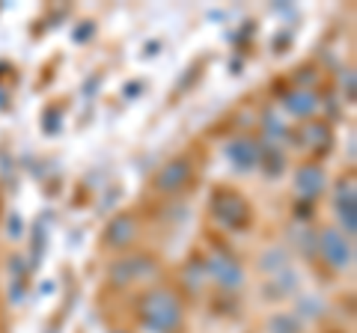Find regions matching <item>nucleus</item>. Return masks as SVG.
<instances>
[{"label": "nucleus", "mask_w": 357, "mask_h": 333, "mask_svg": "<svg viewBox=\"0 0 357 333\" xmlns=\"http://www.w3.org/2000/svg\"><path fill=\"white\" fill-rule=\"evenodd\" d=\"M140 318L152 333H173L182 321V307H178L176 295L164 292V288H152L140 301Z\"/></svg>", "instance_id": "obj_1"}, {"label": "nucleus", "mask_w": 357, "mask_h": 333, "mask_svg": "<svg viewBox=\"0 0 357 333\" xmlns=\"http://www.w3.org/2000/svg\"><path fill=\"white\" fill-rule=\"evenodd\" d=\"M211 212H215V217L220 220V224H227V226H232V229H241V226H248L250 224V208H248V203L241 199V194H236V191H220L211 196Z\"/></svg>", "instance_id": "obj_2"}, {"label": "nucleus", "mask_w": 357, "mask_h": 333, "mask_svg": "<svg viewBox=\"0 0 357 333\" xmlns=\"http://www.w3.org/2000/svg\"><path fill=\"white\" fill-rule=\"evenodd\" d=\"M319 250H321V256L328 259V265H333V268H351V262H354V250H351V238L345 235V232L340 229H321V235H319Z\"/></svg>", "instance_id": "obj_3"}, {"label": "nucleus", "mask_w": 357, "mask_h": 333, "mask_svg": "<svg viewBox=\"0 0 357 333\" xmlns=\"http://www.w3.org/2000/svg\"><path fill=\"white\" fill-rule=\"evenodd\" d=\"M227 158L238 173H250V170H256V166L262 164V146L259 143H253V140H248V137L232 140L227 146Z\"/></svg>", "instance_id": "obj_4"}, {"label": "nucleus", "mask_w": 357, "mask_h": 333, "mask_svg": "<svg viewBox=\"0 0 357 333\" xmlns=\"http://www.w3.org/2000/svg\"><path fill=\"white\" fill-rule=\"evenodd\" d=\"M155 274V262L149 256H134V259H122L110 268V280L126 286V283H134V280H143V277Z\"/></svg>", "instance_id": "obj_5"}, {"label": "nucleus", "mask_w": 357, "mask_h": 333, "mask_svg": "<svg viewBox=\"0 0 357 333\" xmlns=\"http://www.w3.org/2000/svg\"><path fill=\"white\" fill-rule=\"evenodd\" d=\"M337 215H340V224L349 232V238L354 235V226H357V196H354V182H340L337 187Z\"/></svg>", "instance_id": "obj_6"}, {"label": "nucleus", "mask_w": 357, "mask_h": 333, "mask_svg": "<svg viewBox=\"0 0 357 333\" xmlns=\"http://www.w3.org/2000/svg\"><path fill=\"white\" fill-rule=\"evenodd\" d=\"M188 179H191V164L188 161H170L164 170H158V176H155V187L164 191V194H176L178 187H185Z\"/></svg>", "instance_id": "obj_7"}, {"label": "nucleus", "mask_w": 357, "mask_h": 333, "mask_svg": "<svg viewBox=\"0 0 357 333\" xmlns=\"http://www.w3.org/2000/svg\"><path fill=\"white\" fill-rule=\"evenodd\" d=\"M206 271L215 277V280L220 286H227V288H236L241 283V268L236 265V259H229V256H223V253H215L208 262H206Z\"/></svg>", "instance_id": "obj_8"}, {"label": "nucleus", "mask_w": 357, "mask_h": 333, "mask_svg": "<svg viewBox=\"0 0 357 333\" xmlns=\"http://www.w3.org/2000/svg\"><path fill=\"white\" fill-rule=\"evenodd\" d=\"M295 191L304 199H316L321 191H325V170L316 164H307L295 173Z\"/></svg>", "instance_id": "obj_9"}, {"label": "nucleus", "mask_w": 357, "mask_h": 333, "mask_svg": "<svg viewBox=\"0 0 357 333\" xmlns=\"http://www.w3.org/2000/svg\"><path fill=\"white\" fill-rule=\"evenodd\" d=\"M134 235H137V224H134L131 215L114 217L105 229V241L110 244V247H128V244L134 241Z\"/></svg>", "instance_id": "obj_10"}, {"label": "nucleus", "mask_w": 357, "mask_h": 333, "mask_svg": "<svg viewBox=\"0 0 357 333\" xmlns=\"http://www.w3.org/2000/svg\"><path fill=\"white\" fill-rule=\"evenodd\" d=\"M283 102H286V107L292 110L295 116H310L312 110L319 107V98L312 95V93H307V90H295V93H289V95L283 98Z\"/></svg>", "instance_id": "obj_11"}, {"label": "nucleus", "mask_w": 357, "mask_h": 333, "mask_svg": "<svg viewBox=\"0 0 357 333\" xmlns=\"http://www.w3.org/2000/svg\"><path fill=\"white\" fill-rule=\"evenodd\" d=\"M304 134L310 137V146L312 149H328V143H331V131L321 125V122H312V125H307Z\"/></svg>", "instance_id": "obj_12"}, {"label": "nucleus", "mask_w": 357, "mask_h": 333, "mask_svg": "<svg viewBox=\"0 0 357 333\" xmlns=\"http://www.w3.org/2000/svg\"><path fill=\"white\" fill-rule=\"evenodd\" d=\"M265 128H268V134H271V137H286V125L277 116H271V114L265 116Z\"/></svg>", "instance_id": "obj_13"}, {"label": "nucleus", "mask_w": 357, "mask_h": 333, "mask_svg": "<svg viewBox=\"0 0 357 333\" xmlns=\"http://www.w3.org/2000/svg\"><path fill=\"white\" fill-rule=\"evenodd\" d=\"M9 232H15V235L21 232V224H18V220H13V224H9Z\"/></svg>", "instance_id": "obj_14"}]
</instances>
